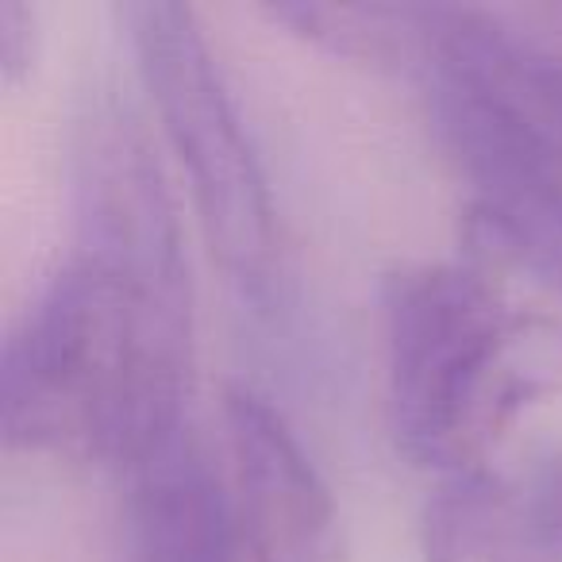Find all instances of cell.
I'll use <instances>...</instances> for the list:
<instances>
[{"instance_id":"cell-9","label":"cell","mask_w":562,"mask_h":562,"mask_svg":"<svg viewBox=\"0 0 562 562\" xmlns=\"http://www.w3.org/2000/svg\"><path fill=\"white\" fill-rule=\"evenodd\" d=\"M516 559L562 562V451L531 462L524 477H513Z\"/></svg>"},{"instance_id":"cell-5","label":"cell","mask_w":562,"mask_h":562,"mask_svg":"<svg viewBox=\"0 0 562 562\" xmlns=\"http://www.w3.org/2000/svg\"><path fill=\"white\" fill-rule=\"evenodd\" d=\"M454 155L477 186L470 250L482 270L524 266L562 301V173L485 116L436 97Z\"/></svg>"},{"instance_id":"cell-6","label":"cell","mask_w":562,"mask_h":562,"mask_svg":"<svg viewBox=\"0 0 562 562\" xmlns=\"http://www.w3.org/2000/svg\"><path fill=\"white\" fill-rule=\"evenodd\" d=\"M132 474L124 562H235L239 516L193 443L178 436Z\"/></svg>"},{"instance_id":"cell-3","label":"cell","mask_w":562,"mask_h":562,"mask_svg":"<svg viewBox=\"0 0 562 562\" xmlns=\"http://www.w3.org/2000/svg\"><path fill=\"white\" fill-rule=\"evenodd\" d=\"M420 55L436 97L485 116L562 173V58L462 4L420 9Z\"/></svg>"},{"instance_id":"cell-1","label":"cell","mask_w":562,"mask_h":562,"mask_svg":"<svg viewBox=\"0 0 562 562\" xmlns=\"http://www.w3.org/2000/svg\"><path fill=\"white\" fill-rule=\"evenodd\" d=\"M390 428L416 467H482L508 420L562 385V339L482 266L416 262L382 285Z\"/></svg>"},{"instance_id":"cell-2","label":"cell","mask_w":562,"mask_h":562,"mask_svg":"<svg viewBox=\"0 0 562 562\" xmlns=\"http://www.w3.org/2000/svg\"><path fill=\"white\" fill-rule=\"evenodd\" d=\"M124 20L166 139L189 173L212 255L243 293L266 297L278 266L270 189L193 9L135 0Z\"/></svg>"},{"instance_id":"cell-10","label":"cell","mask_w":562,"mask_h":562,"mask_svg":"<svg viewBox=\"0 0 562 562\" xmlns=\"http://www.w3.org/2000/svg\"><path fill=\"white\" fill-rule=\"evenodd\" d=\"M35 58V12L20 0H0V78L16 86Z\"/></svg>"},{"instance_id":"cell-7","label":"cell","mask_w":562,"mask_h":562,"mask_svg":"<svg viewBox=\"0 0 562 562\" xmlns=\"http://www.w3.org/2000/svg\"><path fill=\"white\" fill-rule=\"evenodd\" d=\"M424 562H520L513 524V477L485 467L443 474L424 505Z\"/></svg>"},{"instance_id":"cell-8","label":"cell","mask_w":562,"mask_h":562,"mask_svg":"<svg viewBox=\"0 0 562 562\" xmlns=\"http://www.w3.org/2000/svg\"><path fill=\"white\" fill-rule=\"evenodd\" d=\"M273 20L290 24L305 40L347 58L390 63L420 50V9H385V4H278Z\"/></svg>"},{"instance_id":"cell-4","label":"cell","mask_w":562,"mask_h":562,"mask_svg":"<svg viewBox=\"0 0 562 562\" xmlns=\"http://www.w3.org/2000/svg\"><path fill=\"white\" fill-rule=\"evenodd\" d=\"M235 516L255 562H339V516L285 416L250 385L224 390Z\"/></svg>"}]
</instances>
